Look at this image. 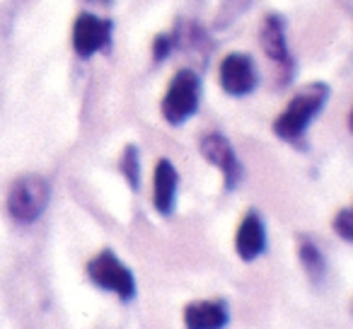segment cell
Segmentation results:
<instances>
[{
    "mask_svg": "<svg viewBox=\"0 0 353 329\" xmlns=\"http://www.w3.org/2000/svg\"><path fill=\"white\" fill-rule=\"evenodd\" d=\"M327 99H329V85L312 83L307 88H303L288 102L283 114L274 121V133L288 143H298L305 136L310 123H312V119H317V114L324 109Z\"/></svg>",
    "mask_w": 353,
    "mask_h": 329,
    "instance_id": "obj_1",
    "label": "cell"
},
{
    "mask_svg": "<svg viewBox=\"0 0 353 329\" xmlns=\"http://www.w3.org/2000/svg\"><path fill=\"white\" fill-rule=\"evenodd\" d=\"M51 199V187L44 177L39 175H25V177L15 179L8 192V213L15 218L17 223H30L39 221V216L46 211Z\"/></svg>",
    "mask_w": 353,
    "mask_h": 329,
    "instance_id": "obj_2",
    "label": "cell"
},
{
    "mask_svg": "<svg viewBox=\"0 0 353 329\" xmlns=\"http://www.w3.org/2000/svg\"><path fill=\"white\" fill-rule=\"evenodd\" d=\"M199 102H201V80L194 70L184 68L172 78L167 88V94L162 99V117L172 126H182L196 114Z\"/></svg>",
    "mask_w": 353,
    "mask_h": 329,
    "instance_id": "obj_3",
    "label": "cell"
},
{
    "mask_svg": "<svg viewBox=\"0 0 353 329\" xmlns=\"http://www.w3.org/2000/svg\"><path fill=\"white\" fill-rule=\"evenodd\" d=\"M88 276L97 288L109 290V293L119 295L121 300L136 298V276L133 271L114 255L112 250H104L94 257L88 264Z\"/></svg>",
    "mask_w": 353,
    "mask_h": 329,
    "instance_id": "obj_4",
    "label": "cell"
},
{
    "mask_svg": "<svg viewBox=\"0 0 353 329\" xmlns=\"http://www.w3.org/2000/svg\"><path fill=\"white\" fill-rule=\"evenodd\" d=\"M221 88L232 97H245L259 83L256 63L247 54H228L221 61Z\"/></svg>",
    "mask_w": 353,
    "mask_h": 329,
    "instance_id": "obj_5",
    "label": "cell"
},
{
    "mask_svg": "<svg viewBox=\"0 0 353 329\" xmlns=\"http://www.w3.org/2000/svg\"><path fill=\"white\" fill-rule=\"evenodd\" d=\"M201 155L218 168L225 177V189H235L242 179V165L235 155V148L223 133H206L201 138Z\"/></svg>",
    "mask_w": 353,
    "mask_h": 329,
    "instance_id": "obj_6",
    "label": "cell"
},
{
    "mask_svg": "<svg viewBox=\"0 0 353 329\" xmlns=\"http://www.w3.org/2000/svg\"><path fill=\"white\" fill-rule=\"evenodd\" d=\"M112 39V22L102 20L90 12H80L73 25V49L78 56L90 59L97 51H102Z\"/></svg>",
    "mask_w": 353,
    "mask_h": 329,
    "instance_id": "obj_7",
    "label": "cell"
},
{
    "mask_svg": "<svg viewBox=\"0 0 353 329\" xmlns=\"http://www.w3.org/2000/svg\"><path fill=\"white\" fill-rule=\"evenodd\" d=\"M176 187H179V175L170 160H157L155 175H152V203L160 216H170L174 211Z\"/></svg>",
    "mask_w": 353,
    "mask_h": 329,
    "instance_id": "obj_8",
    "label": "cell"
},
{
    "mask_svg": "<svg viewBox=\"0 0 353 329\" xmlns=\"http://www.w3.org/2000/svg\"><path fill=\"white\" fill-rule=\"evenodd\" d=\"M235 250L245 261H254L256 257L264 255L266 228H264V221H261V216L256 211H250L245 218H242L240 228H237Z\"/></svg>",
    "mask_w": 353,
    "mask_h": 329,
    "instance_id": "obj_9",
    "label": "cell"
},
{
    "mask_svg": "<svg viewBox=\"0 0 353 329\" xmlns=\"http://www.w3.org/2000/svg\"><path fill=\"white\" fill-rule=\"evenodd\" d=\"M230 322V310L225 300H201L184 310L187 329H225Z\"/></svg>",
    "mask_w": 353,
    "mask_h": 329,
    "instance_id": "obj_10",
    "label": "cell"
},
{
    "mask_svg": "<svg viewBox=\"0 0 353 329\" xmlns=\"http://www.w3.org/2000/svg\"><path fill=\"white\" fill-rule=\"evenodd\" d=\"M261 49L269 56L271 61H276L279 66H283L285 75L293 68V59H290L288 51V41H285V30H283V20L279 15H266L264 25H261Z\"/></svg>",
    "mask_w": 353,
    "mask_h": 329,
    "instance_id": "obj_11",
    "label": "cell"
},
{
    "mask_svg": "<svg viewBox=\"0 0 353 329\" xmlns=\"http://www.w3.org/2000/svg\"><path fill=\"white\" fill-rule=\"evenodd\" d=\"M298 257H300V261H303L310 279H312L314 283H319V281L324 279V274H327V261H324V255L319 252V247L310 240H303L298 247Z\"/></svg>",
    "mask_w": 353,
    "mask_h": 329,
    "instance_id": "obj_12",
    "label": "cell"
},
{
    "mask_svg": "<svg viewBox=\"0 0 353 329\" xmlns=\"http://www.w3.org/2000/svg\"><path fill=\"white\" fill-rule=\"evenodd\" d=\"M121 175L126 177L128 187L133 192L141 189V152H138L136 146H126L121 155Z\"/></svg>",
    "mask_w": 353,
    "mask_h": 329,
    "instance_id": "obj_13",
    "label": "cell"
},
{
    "mask_svg": "<svg viewBox=\"0 0 353 329\" xmlns=\"http://www.w3.org/2000/svg\"><path fill=\"white\" fill-rule=\"evenodd\" d=\"M334 230L336 235L341 237L343 242H351L353 240V213L351 208H341L334 218Z\"/></svg>",
    "mask_w": 353,
    "mask_h": 329,
    "instance_id": "obj_14",
    "label": "cell"
},
{
    "mask_svg": "<svg viewBox=\"0 0 353 329\" xmlns=\"http://www.w3.org/2000/svg\"><path fill=\"white\" fill-rule=\"evenodd\" d=\"M174 49V39L170 34H160L152 44V59L155 61H165L170 56V51Z\"/></svg>",
    "mask_w": 353,
    "mask_h": 329,
    "instance_id": "obj_15",
    "label": "cell"
}]
</instances>
